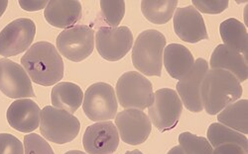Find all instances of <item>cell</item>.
<instances>
[{
  "instance_id": "obj_1",
  "label": "cell",
  "mask_w": 248,
  "mask_h": 154,
  "mask_svg": "<svg viewBox=\"0 0 248 154\" xmlns=\"http://www.w3.org/2000/svg\"><path fill=\"white\" fill-rule=\"evenodd\" d=\"M22 67L34 83L52 86L64 76L65 65L56 47L49 42H38L21 58Z\"/></svg>"
},
{
  "instance_id": "obj_14",
  "label": "cell",
  "mask_w": 248,
  "mask_h": 154,
  "mask_svg": "<svg viewBox=\"0 0 248 154\" xmlns=\"http://www.w3.org/2000/svg\"><path fill=\"white\" fill-rule=\"evenodd\" d=\"M82 144L89 154H112L119 145V134L111 122H98L87 127Z\"/></svg>"
},
{
  "instance_id": "obj_29",
  "label": "cell",
  "mask_w": 248,
  "mask_h": 154,
  "mask_svg": "<svg viewBox=\"0 0 248 154\" xmlns=\"http://www.w3.org/2000/svg\"><path fill=\"white\" fill-rule=\"evenodd\" d=\"M0 154H24V146L16 137L0 134Z\"/></svg>"
},
{
  "instance_id": "obj_2",
  "label": "cell",
  "mask_w": 248,
  "mask_h": 154,
  "mask_svg": "<svg viewBox=\"0 0 248 154\" xmlns=\"http://www.w3.org/2000/svg\"><path fill=\"white\" fill-rule=\"evenodd\" d=\"M242 87L236 77L222 70H210L201 87L203 109L209 115H217L221 110L238 101Z\"/></svg>"
},
{
  "instance_id": "obj_33",
  "label": "cell",
  "mask_w": 248,
  "mask_h": 154,
  "mask_svg": "<svg viewBox=\"0 0 248 154\" xmlns=\"http://www.w3.org/2000/svg\"><path fill=\"white\" fill-rule=\"evenodd\" d=\"M7 5H8L7 0H4V1H0V17H1L3 15V13L5 12Z\"/></svg>"
},
{
  "instance_id": "obj_24",
  "label": "cell",
  "mask_w": 248,
  "mask_h": 154,
  "mask_svg": "<svg viewBox=\"0 0 248 154\" xmlns=\"http://www.w3.org/2000/svg\"><path fill=\"white\" fill-rule=\"evenodd\" d=\"M208 139L211 145L215 148L221 144L233 143L239 145L246 153H248L247 138L244 135L238 133V131L233 130L221 124L216 123L209 126Z\"/></svg>"
},
{
  "instance_id": "obj_16",
  "label": "cell",
  "mask_w": 248,
  "mask_h": 154,
  "mask_svg": "<svg viewBox=\"0 0 248 154\" xmlns=\"http://www.w3.org/2000/svg\"><path fill=\"white\" fill-rule=\"evenodd\" d=\"M40 107L31 99L14 101L7 110L8 124L21 133H32L40 125Z\"/></svg>"
},
{
  "instance_id": "obj_35",
  "label": "cell",
  "mask_w": 248,
  "mask_h": 154,
  "mask_svg": "<svg viewBox=\"0 0 248 154\" xmlns=\"http://www.w3.org/2000/svg\"><path fill=\"white\" fill-rule=\"evenodd\" d=\"M125 154H143V153L140 150L135 149V150H132V151H127Z\"/></svg>"
},
{
  "instance_id": "obj_21",
  "label": "cell",
  "mask_w": 248,
  "mask_h": 154,
  "mask_svg": "<svg viewBox=\"0 0 248 154\" xmlns=\"http://www.w3.org/2000/svg\"><path fill=\"white\" fill-rule=\"evenodd\" d=\"M219 33L225 46L237 51L247 59V30L240 21L235 18H230L223 21L219 26Z\"/></svg>"
},
{
  "instance_id": "obj_15",
  "label": "cell",
  "mask_w": 248,
  "mask_h": 154,
  "mask_svg": "<svg viewBox=\"0 0 248 154\" xmlns=\"http://www.w3.org/2000/svg\"><path fill=\"white\" fill-rule=\"evenodd\" d=\"M174 30L184 42L196 43L209 39L203 18L194 6L178 8L174 16Z\"/></svg>"
},
{
  "instance_id": "obj_34",
  "label": "cell",
  "mask_w": 248,
  "mask_h": 154,
  "mask_svg": "<svg viewBox=\"0 0 248 154\" xmlns=\"http://www.w3.org/2000/svg\"><path fill=\"white\" fill-rule=\"evenodd\" d=\"M65 154H86V153L82 151H79V150H71V151L66 152Z\"/></svg>"
},
{
  "instance_id": "obj_7",
  "label": "cell",
  "mask_w": 248,
  "mask_h": 154,
  "mask_svg": "<svg viewBox=\"0 0 248 154\" xmlns=\"http://www.w3.org/2000/svg\"><path fill=\"white\" fill-rule=\"evenodd\" d=\"M118 103L111 85L97 82L91 85L85 94L82 110L93 122H105L115 118Z\"/></svg>"
},
{
  "instance_id": "obj_22",
  "label": "cell",
  "mask_w": 248,
  "mask_h": 154,
  "mask_svg": "<svg viewBox=\"0 0 248 154\" xmlns=\"http://www.w3.org/2000/svg\"><path fill=\"white\" fill-rule=\"evenodd\" d=\"M248 100L236 101L218 113L217 121L233 130L241 133L242 135L248 134V121H247Z\"/></svg>"
},
{
  "instance_id": "obj_27",
  "label": "cell",
  "mask_w": 248,
  "mask_h": 154,
  "mask_svg": "<svg viewBox=\"0 0 248 154\" xmlns=\"http://www.w3.org/2000/svg\"><path fill=\"white\" fill-rule=\"evenodd\" d=\"M24 154H55L51 145L37 134L24 137Z\"/></svg>"
},
{
  "instance_id": "obj_10",
  "label": "cell",
  "mask_w": 248,
  "mask_h": 154,
  "mask_svg": "<svg viewBox=\"0 0 248 154\" xmlns=\"http://www.w3.org/2000/svg\"><path fill=\"white\" fill-rule=\"evenodd\" d=\"M95 42L100 56L108 61H117L131 50L133 35L126 26L100 27L95 35Z\"/></svg>"
},
{
  "instance_id": "obj_26",
  "label": "cell",
  "mask_w": 248,
  "mask_h": 154,
  "mask_svg": "<svg viewBox=\"0 0 248 154\" xmlns=\"http://www.w3.org/2000/svg\"><path fill=\"white\" fill-rule=\"evenodd\" d=\"M100 8L106 23L111 28L118 27L125 14V2L123 0H101Z\"/></svg>"
},
{
  "instance_id": "obj_6",
  "label": "cell",
  "mask_w": 248,
  "mask_h": 154,
  "mask_svg": "<svg viewBox=\"0 0 248 154\" xmlns=\"http://www.w3.org/2000/svg\"><path fill=\"white\" fill-rule=\"evenodd\" d=\"M182 111L183 103L178 93L170 88H162L154 93V102L148 108V115L160 133H165L178 125Z\"/></svg>"
},
{
  "instance_id": "obj_25",
  "label": "cell",
  "mask_w": 248,
  "mask_h": 154,
  "mask_svg": "<svg viewBox=\"0 0 248 154\" xmlns=\"http://www.w3.org/2000/svg\"><path fill=\"white\" fill-rule=\"evenodd\" d=\"M179 142L186 154H213L214 151V147L208 140L191 133L181 134Z\"/></svg>"
},
{
  "instance_id": "obj_12",
  "label": "cell",
  "mask_w": 248,
  "mask_h": 154,
  "mask_svg": "<svg viewBox=\"0 0 248 154\" xmlns=\"http://www.w3.org/2000/svg\"><path fill=\"white\" fill-rule=\"evenodd\" d=\"M0 91L12 99L35 97L31 79L18 63L0 59Z\"/></svg>"
},
{
  "instance_id": "obj_30",
  "label": "cell",
  "mask_w": 248,
  "mask_h": 154,
  "mask_svg": "<svg viewBox=\"0 0 248 154\" xmlns=\"http://www.w3.org/2000/svg\"><path fill=\"white\" fill-rule=\"evenodd\" d=\"M213 154H247L242 147L237 144L227 143L221 144L216 147L213 151Z\"/></svg>"
},
{
  "instance_id": "obj_4",
  "label": "cell",
  "mask_w": 248,
  "mask_h": 154,
  "mask_svg": "<svg viewBox=\"0 0 248 154\" xmlns=\"http://www.w3.org/2000/svg\"><path fill=\"white\" fill-rule=\"evenodd\" d=\"M80 129V123L74 115L65 110L47 106L40 116V130L42 136L57 144L74 140Z\"/></svg>"
},
{
  "instance_id": "obj_19",
  "label": "cell",
  "mask_w": 248,
  "mask_h": 154,
  "mask_svg": "<svg viewBox=\"0 0 248 154\" xmlns=\"http://www.w3.org/2000/svg\"><path fill=\"white\" fill-rule=\"evenodd\" d=\"M163 60L169 75L179 80L192 70L195 63L189 49L179 43H170L164 49Z\"/></svg>"
},
{
  "instance_id": "obj_32",
  "label": "cell",
  "mask_w": 248,
  "mask_h": 154,
  "mask_svg": "<svg viewBox=\"0 0 248 154\" xmlns=\"http://www.w3.org/2000/svg\"><path fill=\"white\" fill-rule=\"evenodd\" d=\"M167 154H186V153L183 150V148L180 145H178V146H175L172 149H170Z\"/></svg>"
},
{
  "instance_id": "obj_5",
  "label": "cell",
  "mask_w": 248,
  "mask_h": 154,
  "mask_svg": "<svg viewBox=\"0 0 248 154\" xmlns=\"http://www.w3.org/2000/svg\"><path fill=\"white\" fill-rule=\"evenodd\" d=\"M115 91L119 104L124 109L145 110L154 102L152 83L143 74L128 71L122 74L117 83Z\"/></svg>"
},
{
  "instance_id": "obj_31",
  "label": "cell",
  "mask_w": 248,
  "mask_h": 154,
  "mask_svg": "<svg viewBox=\"0 0 248 154\" xmlns=\"http://www.w3.org/2000/svg\"><path fill=\"white\" fill-rule=\"evenodd\" d=\"M49 1H28V0H20L19 4L26 11H38L48 5Z\"/></svg>"
},
{
  "instance_id": "obj_9",
  "label": "cell",
  "mask_w": 248,
  "mask_h": 154,
  "mask_svg": "<svg viewBox=\"0 0 248 154\" xmlns=\"http://www.w3.org/2000/svg\"><path fill=\"white\" fill-rule=\"evenodd\" d=\"M36 25L29 18H19L0 32V56H14L27 51L34 41Z\"/></svg>"
},
{
  "instance_id": "obj_28",
  "label": "cell",
  "mask_w": 248,
  "mask_h": 154,
  "mask_svg": "<svg viewBox=\"0 0 248 154\" xmlns=\"http://www.w3.org/2000/svg\"><path fill=\"white\" fill-rule=\"evenodd\" d=\"M227 0H194V7L205 14H220L229 7Z\"/></svg>"
},
{
  "instance_id": "obj_8",
  "label": "cell",
  "mask_w": 248,
  "mask_h": 154,
  "mask_svg": "<svg viewBox=\"0 0 248 154\" xmlns=\"http://www.w3.org/2000/svg\"><path fill=\"white\" fill-rule=\"evenodd\" d=\"M58 51L69 60L79 62L94 49V31L86 25H76L61 32L57 38Z\"/></svg>"
},
{
  "instance_id": "obj_3",
  "label": "cell",
  "mask_w": 248,
  "mask_h": 154,
  "mask_svg": "<svg viewBox=\"0 0 248 154\" xmlns=\"http://www.w3.org/2000/svg\"><path fill=\"white\" fill-rule=\"evenodd\" d=\"M166 46L165 36L156 30L142 32L132 50V63L144 75L161 76L163 52Z\"/></svg>"
},
{
  "instance_id": "obj_20",
  "label": "cell",
  "mask_w": 248,
  "mask_h": 154,
  "mask_svg": "<svg viewBox=\"0 0 248 154\" xmlns=\"http://www.w3.org/2000/svg\"><path fill=\"white\" fill-rule=\"evenodd\" d=\"M84 100L80 87L72 82H62L54 86L51 92V101L55 108L65 110L70 114L76 113Z\"/></svg>"
},
{
  "instance_id": "obj_23",
  "label": "cell",
  "mask_w": 248,
  "mask_h": 154,
  "mask_svg": "<svg viewBox=\"0 0 248 154\" xmlns=\"http://www.w3.org/2000/svg\"><path fill=\"white\" fill-rule=\"evenodd\" d=\"M177 5V0H144L141 2V10L151 23L161 25L169 22Z\"/></svg>"
},
{
  "instance_id": "obj_18",
  "label": "cell",
  "mask_w": 248,
  "mask_h": 154,
  "mask_svg": "<svg viewBox=\"0 0 248 154\" xmlns=\"http://www.w3.org/2000/svg\"><path fill=\"white\" fill-rule=\"evenodd\" d=\"M210 64L212 70H222L231 72L239 82L248 78L247 59L237 51L225 45H219L216 48L211 56Z\"/></svg>"
},
{
  "instance_id": "obj_11",
  "label": "cell",
  "mask_w": 248,
  "mask_h": 154,
  "mask_svg": "<svg viewBox=\"0 0 248 154\" xmlns=\"http://www.w3.org/2000/svg\"><path fill=\"white\" fill-rule=\"evenodd\" d=\"M115 125L121 140L130 145L145 142L152 130L149 117L137 109H126L116 114Z\"/></svg>"
},
{
  "instance_id": "obj_17",
  "label": "cell",
  "mask_w": 248,
  "mask_h": 154,
  "mask_svg": "<svg viewBox=\"0 0 248 154\" xmlns=\"http://www.w3.org/2000/svg\"><path fill=\"white\" fill-rule=\"evenodd\" d=\"M44 16L56 28H70L81 18V4L77 0H51Z\"/></svg>"
},
{
  "instance_id": "obj_13",
  "label": "cell",
  "mask_w": 248,
  "mask_h": 154,
  "mask_svg": "<svg viewBox=\"0 0 248 154\" xmlns=\"http://www.w3.org/2000/svg\"><path fill=\"white\" fill-rule=\"evenodd\" d=\"M209 71V63L203 58H198L192 70L177 83V91L184 106L194 113L203 110L201 97V87L202 80Z\"/></svg>"
}]
</instances>
